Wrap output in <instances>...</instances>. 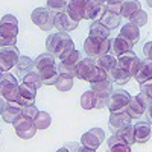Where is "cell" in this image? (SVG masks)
I'll list each match as a JSON object with an SVG mask.
<instances>
[{
	"mask_svg": "<svg viewBox=\"0 0 152 152\" xmlns=\"http://www.w3.org/2000/svg\"><path fill=\"white\" fill-rule=\"evenodd\" d=\"M18 35V20L12 15L6 14L0 21V47L14 46L17 43Z\"/></svg>",
	"mask_w": 152,
	"mask_h": 152,
	"instance_id": "obj_1",
	"label": "cell"
},
{
	"mask_svg": "<svg viewBox=\"0 0 152 152\" xmlns=\"http://www.w3.org/2000/svg\"><path fill=\"white\" fill-rule=\"evenodd\" d=\"M73 40L69 35V32H55L50 34L46 40V49L49 53H52L53 56H61L62 53L69 49H73Z\"/></svg>",
	"mask_w": 152,
	"mask_h": 152,
	"instance_id": "obj_2",
	"label": "cell"
},
{
	"mask_svg": "<svg viewBox=\"0 0 152 152\" xmlns=\"http://www.w3.org/2000/svg\"><path fill=\"white\" fill-rule=\"evenodd\" d=\"M81 59H82L81 52H79V50H76L75 47L66 50V52L59 56V62H58V66H56L58 73L69 75V76H73V78H75L76 67H78Z\"/></svg>",
	"mask_w": 152,
	"mask_h": 152,
	"instance_id": "obj_3",
	"label": "cell"
},
{
	"mask_svg": "<svg viewBox=\"0 0 152 152\" xmlns=\"http://www.w3.org/2000/svg\"><path fill=\"white\" fill-rule=\"evenodd\" d=\"M18 93V81L9 72H3L0 76V96L6 100H15Z\"/></svg>",
	"mask_w": 152,
	"mask_h": 152,
	"instance_id": "obj_4",
	"label": "cell"
},
{
	"mask_svg": "<svg viewBox=\"0 0 152 152\" xmlns=\"http://www.w3.org/2000/svg\"><path fill=\"white\" fill-rule=\"evenodd\" d=\"M91 91L96 96V108H105L113 93V81L107 78L105 81L91 84Z\"/></svg>",
	"mask_w": 152,
	"mask_h": 152,
	"instance_id": "obj_5",
	"label": "cell"
},
{
	"mask_svg": "<svg viewBox=\"0 0 152 152\" xmlns=\"http://www.w3.org/2000/svg\"><path fill=\"white\" fill-rule=\"evenodd\" d=\"M53 18H55V12L49 11L47 8H37L31 14L32 23L37 24L41 31H46V32H49L53 28Z\"/></svg>",
	"mask_w": 152,
	"mask_h": 152,
	"instance_id": "obj_6",
	"label": "cell"
},
{
	"mask_svg": "<svg viewBox=\"0 0 152 152\" xmlns=\"http://www.w3.org/2000/svg\"><path fill=\"white\" fill-rule=\"evenodd\" d=\"M84 50L88 58L96 59L110 50V40H97V38L88 37L84 41Z\"/></svg>",
	"mask_w": 152,
	"mask_h": 152,
	"instance_id": "obj_7",
	"label": "cell"
},
{
	"mask_svg": "<svg viewBox=\"0 0 152 152\" xmlns=\"http://www.w3.org/2000/svg\"><path fill=\"white\" fill-rule=\"evenodd\" d=\"M20 56V52L17 46H5L0 47V70L2 72H9L15 66V62Z\"/></svg>",
	"mask_w": 152,
	"mask_h": 152,
	"instance_id": "obj_8",
	"label": "cell"
},
{
	"mask_svg": "<svg viewBox=\"0 0 152 152\" xmlns=\"http://www.w3.org/2000/svg\"><path fill=\"white\" fill-rule=\"evenodd\" d=\"M12 126H14V129H15V134L20 138H23V140H29V138H32L37 134V128L34 125V120L24 117V116H20L14 123H12Z\"/></svg>",
	"mask_w": 152,
	"mask_h": 152,
	"instance_id": "obj_9",
	"label": "cell"
},
{
	"mask_svg": "<svg viewBox=\"0 0 152 152\" xmlns=\"http://www.w3.org/2000/svg\"><path fill=\"white\" fill-rule=\"evenodd\" d=\"M140 58H138L132 50H129V52H125L122 55H119L117 58V67L123 69L128 72L129 76H134L137 69H138V64H140Z\"/></svg>",
	"mask_w": 152,
	"mask_h": 152,
	"instance_id": "obj_10",
	"label": "cell"
},
{
	"mask_svg": "<svg viewBox=\"0 0 152 152\" xmlns=\"http://www.w3.org/2000/svg\"><path fill=\"white\" fill-rule=\"evenodd\" d=\"M105 138V134H104V129L100 128H91L90 131H87L85 134H82V138H81V143L87 148H90L91 151H96L100 143L104 142Z\"/></svg>",
	"mask_w": 152,
	"mask_h": 152,
	"instance_id": "obj_11",
	"label": "cell"
},
{
	"mask_svg": "<svg viewBox=\"0 0 152 152\" xmlns=\"http://www.w3.org/2000/svg\"><path fill=\"white\" fill-rule=\"evenodd\" d=\"M96 61L93 59V58H84V59H81L79 61V64H78V67H76V73H75V76L78 79H81V81H90V78L93 76V73H94V70H96Z\"/></svg>",
	"mask_w": 152,
	"mask_h": 152,
	"instance_id": "obj_12",
	"label": "cell"
},
{
	"mask_svg": "<svg viewBox=\"0 0 152 152\" xmlns=\"http://www.w3.org/2000/svg\"><path fill=\"white\" fill-rule=\"evenodd\" d=\"M129 93L128 91H125V90H116L111 93L110 99H108V104H107V108L111 111H117V110H125L126 104H128V100H129Z\"/></svg>",
	"mask_w": 152,
	"mask_h": 152,
	"instance_id": "obj_13",
	"label": "cell"
},
{
	"mask_svg": "<svg viewBox=\"0 0 152 152\" xmlns=\"http://www.w3.org/2000/svg\"><path fill=\"white\" fill-rule=\"evenodd\" d=\"M53 28H56L58 32H70L78 28V21H75L72 17H69L66 11L58 12V14H55V18H53Z\"/></svg>",
	"mask_w": 152,
	"mask_h": 152,
	"instance_id": "obj_14",
	"label": "cell"
},
{
	"mask_svg": "<svg viewBox=\"0 0 152 152\" xmlns=\"http://www.w3.org/2000/svg\"><path fill=\"white\" fill-rule=\"evenodd\" d=\"M132 119L126 110H117V111H111L110 113V120H108V125H110V129L113 132H116L117 129H120L122 126H125L126 123H131Z\"/></svg>",
	"mask_w": 152,
	"mask_h": 152,
	"instance_id": "obj_15",
	"label": "cell"
},
{
	"mask_svg": "<svg viewBox=\"0 0 152 152\" xmlns=\"http://www.w3.org/2000/svg\"><path fill=\"white\" fill-rule=\"evenodd\" d=\"M35 97H37V88L28 85V84H21L18 85V93H17V102L24 107V105H34L35 104Z\"/></svg>",
	"mask_w": 152,
	"mask_h": 152,
	"instance_id": "obj_16",
	"label": "cell"
},
{
	"mask_svg": "<svg viewBox=\"0 0 152 152\" xmlns=\"http://www.w3.org/2000/svg\"><path fill=\"white\" fill-rule=\"evenodd\" d=\"M105 12V5L99 3L97 0H87L85 8H84V15L82 20H99Z\"/></svg>",
	"mask_w": 152,
	"mask_h": 152,
	"instance_id": "obj_17",
	"label": "cell"
},
{
	"mask_svg": "<svg viewBox=\"0 0 152 152\" xmlns=\"http://www.w3.org/2000/svg\"><path fill=\"white\" fill-rule=\"evenodd\" d=\"M21 116V105L17 100H6L5 110L2 113V117L6 123H14Z\"/></svg>",
	"mask_w": 152,
	"mask_h": 152,
	"instance_id": "obj_18",
	"label": "cell"
},
{
	"mask_svg": "<svg viewBox=\"0 0 152 152\" xmlns=\"http://www.w3.org/2000/svg\"><path fill=\"white\" fill-rule=\"evenodd\" d=\"M132 44L129 41H126L125 38H122L120 35L116 37V38H111L110 40V50L108 52L113 53L114 56H119L125 52H129V50H132Z\"/></svg>",
	"mask_w": 152,
	"mask_h": 152,
	"instance_id": "obj_19",
	"label": "cell"
},
{
	"mask_svg": "<svg viewBox=\"0 0 152 152\" xmlns=\"http://www.w3.org/2000/svg\"><path fill=\"white\" fill-rule=\"evenodd\" d=\"M87 0H67V8L66 12L69 14V17H72L75 21H81L82 15H84V8H85Z\"/></svg>",
	"mask_w": 152,
	"mask_h": 152,
	"instance_id": "obj_20",
	"label": "cell"
},
{
	"mask_svg": "<svg viewBox=\"0 0 152 152\" xmlns=\"http://www.w3.org/2000/svg\"><path fill=\"white\" fill-rule=\"evenodd\" d=\"M151 122H137L134 125V142L137 143H146L151 138Z\"/></svg>",
	"mask_w": 152,
	"mask_h": 152,
	"instance_id": "obj_21",
	"label": "cell"
},
{
	"mask_svg": "<svg viewBox=\"0 0 152 152\" xmlns=\"http://www.w3.org/2000/svg\"><path fill=\"white\" fill-rule=\"evenodd\" d=\"M134 78L138 84L142 82H146V81H151L152 79V62L151 59H145V61H140V64H138V69L134 75Z\"/></svg>",
	"mask_w": 152,
	"mask_h": 152,
	"instance_id": "obj_22",
	"label": "cell"
},
{
	"mask_svg": "<svg viewBox=\"0 0 152 152\" xmlns=\"http://www.w3.org/2000/svg\"><path fill=\"white\" fill-rule=\"evenodd\" d=\"M120 37L125 38L126 41H129L134 46L135 43H138V40H140V29L129 21V23H126V24H123V26H122Z\"/></svg>",
	"mask_w": 152,
	"mask_h": 152,
	"instance_id": "obj_23",
	"label": "cell"
},
{
	"mask_svg": "<svg viewBox=\"0 0 152 152\" xmlns=\"http://www.w3.org/2000/svg\"><path fill=\"white\" fill-rule=\"evenodd\" d=\"M94 61H96V66H97L99 69H102L104 72H107V73H110L114 67L117 66V56H114V55L110 53V52L100 55V56L96 58Z\"/></svg>",
	"mask_w": 152,
	"mask_h": 152,
	"instance_id": "obj_24",
	"label": "cell"
},
{
	"mask_svg": "<svg viewBox=\"0 0 152 152\" xmlns=\"http://www.w3.org/2000/svg\"><path fill=\"white\" fill-rule=\"evenodd\" d=\"M125 110L131 116V119H140L143 114H145V111H146V108L140 104V100H138L135 96L134 97H129V100H128V104H126Z\"/></svg>",
	"mask_w": 152,
	"mask_h": 152,
	"instance_id": "obj_25",
	"label": "cell"
},
{
	"mask_svg": "<svg viewBox=\"0 0 152 152\" xmlns=\"http://www.w3.org/2000/svg\"><path fill=\"white\" fill-rule=\"evenodd\" d=\"M88 37L97 38V40H110V29L105 28L99 20H94L90 26V34Z\"/></svg>",
	"mask_w": 152,
	"mask_h": 152,
	"instance_id": "obj_26",
	"label": "cell"
},
{
	"mask_svg": "<svg viewBox=\"0 0 152 152\" xmlns=\"http://www.w3.org/2000/svg\"><path fill=\"white\" fill-rule=\"evenodd\" d=\"M108 151L110 152H129L131 146L123 138H120L117 134H113L108 140Z\"/></svg>",
	"mask_w": 152,
	"mask_h": 152,
	"instance_id": "obj_27",
	"label": "cell"
},
{
	"mask_svg": "<svg viewBox=\"0 0 152 152\" xmlns=\"http://www.w3.org/2000/svg\"><path fill=\"white\" fill-rule=\"evenodd\" d=\"M40 73V78H41V82L43 85H53L56 78H58V69L56 66H50V67H46L43 70H37Z\"/></svg>",
	"mask_w": 152,
	"mask_h": 152,
	"instance_id": "obj_28",
	"label": "cell"
},
{
	"mask_svg": "<svg viewBox=\"0 0 152 152\" xmlns=\"http://www.w3.org/2000/svg\"><path fill=\"white\" fill-rule=\"evenodd\" d=\"M140 9H142V5L138 0H125L123 5H122V9H120V17L129 18Z\"/></svg>",
	"mask_w": 152,
	"mask_h": 152,
	"instance_id": "obj_29",
	"label": "cell"
},
{
	"mask_svg": "<svg viewBox=\"0 0 152 152\" xmlns=\"http://www.w3.org/2000/svg\"><path fill=\"white\" fill-rule=\"evenodd\" d=\"M99 21L104 24L105 28H108L110 31L111 29H116L119 24H120V15L119 14H114V12H110L105 9V12L102 14V17L99 18Z\"/></svg>",
	"mask_w": 152,
	"mask_h": 152,
	"instance_id": "obj_30",
	"label": "cell"
},
{
	"mask_svg": "<svg viewBox=\"0 0 152 152\" xmlns=\"http://www.w3.org/2000/svg\"><path fill=\"white\" fill-rule=\"evenodd\" d=\"M34 67H35L34 59H31L29 56H18V59H17V62H15L17 73L21 76V78H23V76L26 75V73L32 72V70H34Z\"/></svg>",
	"mask_w": 152,
	"mask_h": 152,
	"instance_id": "obj_31",
	"label": "cell"
},
{
	"mask_svg": "<svg viewBox=\"0 0 152 152\" xmlns=\"http://www.w3.org/2000/svg\"><path fill=\"white\" fill-rule=\"evenodd\" d=\"M108 78L114 82V84H119V85H123V84H126L129 79H131V76L128 75V72L126 70H123V69H120V67H114L110 73H108Z\"/></svg>",
	"mask_w": 152,
	"mask_h": 152,
	"instance_id": "obj_32",
	"label": "cell"
},
{
	"mask_svg": "<svg viewBox=\"0 0 152 152\" xmlns=\"http://www.w3.org/2000/svg\"><path fill=\"white\" fill-rule=\"evenodd\" d=\"M34 64H35V69L37 70H43L46 67H50V66H56V61H55V56L52 53H41L38 55L37 59H34Z\"/></svg>",
	"mask_w": 152,
	"mask_h": 152,
	"instance_id": "obj_33",
	"label": "cell"
},
{
	"mask_svg": "<svg viewBox=\"0 0 152 152\" xmlns=\"http://www.w3.org/2000/svg\"><path fill=\"white\" fill-rule=\"evenodd\" d=\"M53 85L56 87V90H59V91H69V90L73 88V76L59 73Z\"/></svg>",
	"mask_w": 152,
	"mask_h": 152,
	"instance_id": "obj_34",
	"label": "cell"
},
{
	"mask_svg": "<svg viewBox=\"0 0 152 152\" xmlns=\"http://www.w3.org/2000/svg\"><path fill=\"white\" fill-rule=\"evenodd\" d=\"M50 123H52V117H50V114L46 113V111H38V114L35 116L34 119V125L37 129H47Z\"/></svg>",
	"mask_w": 152,
	"mask_h": 152,
	"instance_id": "obj_35",
	"label": "cell"
},
{
	"mask_svg": "<svg viewBox=\"0 0 152 152\" xmlns=\"http://www.w3.org/2000/svg\"><path fill=\"white\" fill-rule=\"evenodd\" d=\"M114 134H117L120 138H123L129 146L134 143V125L132 123H126L125 126H122V128L117 129Z\"/></svg>",
	"mask_w": 152,
	"mask_h": 152,
	"instance_id": "obj_36",
	"label": "cell"
},
{
	"mask_svg": "<svg viewBox=\"0 0 152 152\" xmlns=\"http://www.w3.org/2000/svg\"><path fill=\"white\" fill-rule=\"evenodd\" d=\"M23 82L24 84H28V85H31V87H34V88H40L41 85H43V82H41V78H40V73H38L37 70H32V72H29V73H26L23 76Z\"/></svg>",
	"mask_w": 152,
	"mask_h": 152,
	"instance_id": "obj_37",
	"label": "cell"
},
{
	"mask_svg": "<svg viewBox=\"0 0 152 152\" xmlns=\"http://www.w3.org/2000/svg\"><path fill=\"white\" fill-rule=\"evenodd\" d=\"M81 107L84 110H94L96 108V96L91 90L85 91L81 96Z\"/></svg>",
	"mask_w": 152,
	"mask_h": 152,
	"instance_id": "obj_38",
	"label": "cell"
},
{
	"mask_svg": "<svg viewBox=\"0 0 152 152\" xmlns=\"http://www.w3.org/2000/svg\"><path fill=\"white\" fill-rule=\"evenodd\" d=\"M47 9L58 14V12H64L67 8V0H46Z\"/></svg>",
	"mask_w": 152,
	"mask_h": 152,
	"instance_id": "obj_39",
	"label": "cell"
},
{
	"mask_svg": "<svg viewBox=\"0 0 152 152\" xmlns=\"http://www.w3.org/2000/svg\"><path fill=\"white\" fill-rule=\"evenodd\" d=\"M129 20H131V23L132 24H135L137 28H140V26H146V23H148V14L145 11H137L135 14L132 15V17H129Z\"/></svg>",
	"mask_w": 152,
	"mask_h": 152,
	"instance_id": "obj_40",
	"label": "cell"
},
{
	"mask_svg": "<svg viewBox=\"0 0 152 152\" xmlns=\"http://www.w3.org/2000/svg\"><path fill=\"white\" fill-rule=\"evenodd\" d=\"M123 2H125V0H107V2H105V9L120 15V9H122Z\"/></svg>",
	"mask_w": 152,
	"mask_h": 152,
	"instance_id": "obj_41",
	"label": "cell"
},
{
	"mask_svg": "<svg viewBox=\"0 0 152 152\" xmlns=\"http://www.w3.org/2000/svg\"><path fill=\"white\" fill-rule=\"evenodd\" d=\"M38 111H40V110L35 107V104H34V105H24V107H21V116L34 120L35 116L38 114Z\"/></svg>",
	"mask_w": 152,
	"mask_h": 152,
	"instance_id": "obj_42",
	"label": "cell"
},
{
	"mask_svg": "<svg viewBox=\"0 0 152 152\" xmlns=\"http://www.w3.org/2000/svg\"><path fill=\"white\" fill-rule=\"evenodd\" d=\"M108 78V73L107 72H104L102 69H99V67H96V70H94V73H93V76L90 78V84H94V82H100V81H105Z\"/></svg>",
	"mask_w": 152,
	"mask_h": 152,
	"instance_id": "obj_43",
	"label": "cell"
},
{
	"mask_svg": "<svg viewBox=\"0 0 152 152\" xmlns=\"http://www.w3.org/2000/svg\"><path fill=\"white\" fill-rule=\"evenodd\" d=\"M135 97L140 100V104H142L146 110H151V96H148V94H145V93H140V94H137Z\"/></svg>",
	"mask_w": 152,
	"mask_h": 152,
	"instance_id": "obj_44",
	"label": "cell"
},
{
	"mask_svg": "<svg viewBox=\"0 0 152 152\" xmlns=\"http://www.w3.org/2000/svg\"><path fill=\"white\" fill-rule=\"evenodd\" d=\"M140 88H142V93L148 94L152 97V82L151 81H146V82H142L140 84Z\"/></svg>",
	"mask_w": 152,
	"mask_h": 152,
	"instance_id": "obj_45",
	"label": "cell"
},
{
	"mask_svg": "<svg viewBox=\"0 0 152 152\" xmlns=\"http://www.w3.org/2000/svg\"><path fill=\"white\" fill-rule=\"evenodd\" d=\"M78 143H66L64 146H62L59 149V152H66V151H78Z\"/></svg>",
	"mask_w": 152,
	"mask_h": 152,
	"instance_id": "obj_46",
	"label": "cell"
},
{
	"mask_svg": "<svg viewBox=\"0 0 152 152\" xmlns=\"http://www.w3.org/2000/svg\"><path fill=\"white\" fill-rule=\"evenodd\" d=\"M151 47H152V43L151 41H148L145 44V47H143V52H145V55H146L148 59H151Z\"/></svg>",
	"mask_w": 152,
	"mask_h": 152,
	"instance_id": "obj_47",
	"label": "cell"
},
{
	"mask_svg": "<svg viewBox=\"0 0 152 152\" xmlns=\"http://www.w3.org/2000/svg\"><path fill=\"white\" fill-rule=\"evenodd\" d=\"M5 105H6V99H3L2 96H0V116H2V113L5 110Z\"/></svg>",
	"mask_w": 152,
	"mask_h": 152,
	"instance_id": "obj_48",
	"label": "cell"
},
{
	"mask_svg": "<svg viewBox=\"0 0 152 152\" xmlns=\"http://www.w3.org/2000/svg\"><path fill=\"white\" fill-rule=\"evenodd\" d=\"M97 2H99V3H102V5H105V2H107V0H97Z\"/></svg>",
	"mask_w": 152,
	"mask_h": 152,
	"instance_id": "obj_49",
	"label": "cell"
},
{
	"mask_svg": "<svg viewBox=\"0 0 152 152\" xmlns=\"http://www.w3.org/2000/svg\"><path fill=\"white\" fill-rule=\"evenodd\" d=\"M2 73H3V72H2V70H0V76H2Z\"/></svg>",
	"mask_w": 152,
	"mask_h": 152,
	"instance_id": "obj_50",
	"label": "cell"
}]
</instances>
